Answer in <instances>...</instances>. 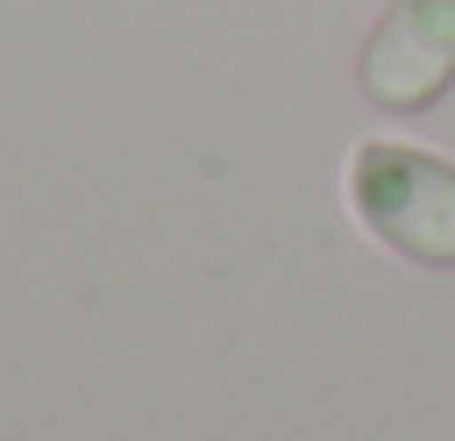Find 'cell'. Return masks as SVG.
<instances>
[{
  "mask_svg": "<svg viewBox=\"0 0 455 441\" xmlns=\"http://www.w3.org/2000/svg\"><path fill=\"white\" fill-rule=\"evenodd\" d=\"M355 85L377 114H434L455 92V0H384L355 50Z\"/></svg>",
  "mask_w": 455,
  "mask_h": 441,
  "instance_id": "obj_2",
  "label": "cell"
},
{
  "mask_svg": "<svg viewBox=\"0 0 455 441\" xmlns=\"http://www.w3.org/2000/svg\"><path fill=\"white\" fill-rule=\"evenodd\" d=\"M355 220L419 270H455V164L412 142H355L348 156Z\"/></svg>",
  "mask_w": 455,
  "mask_h": 441,
  "instance_id": "obj_1",
  "label": "cell"
}]
</instances>
